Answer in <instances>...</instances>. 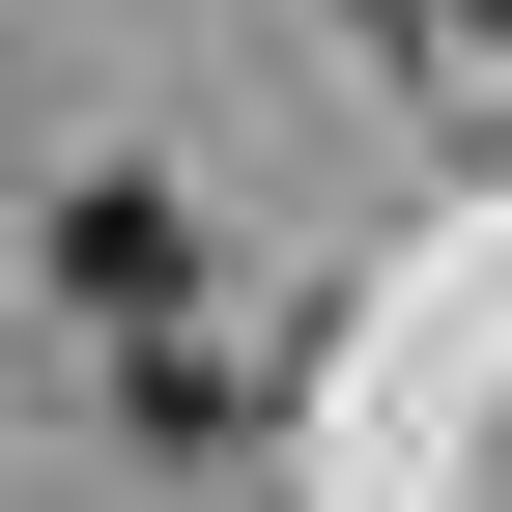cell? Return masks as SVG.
<instances>
[{
	"instance_id": "1",
	"label": "cell",
	"mask_w": 512,
	"mask_h": 512,
	"mask_svg": "<svg viewBox=\"0 0 512 512\" xmlns=\"http://www.w3.org/2000/svg\"><path fill=\"white\" fill-rule=\"evenodd\" d=\"M456 29H512V0H456Z\"/></svg>"
}]
</instances>
